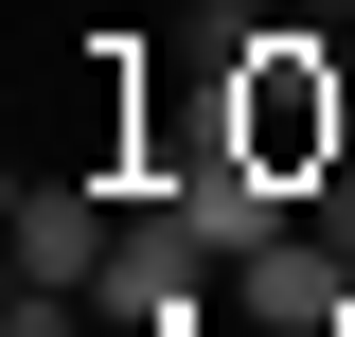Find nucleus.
<instances>
[{
	"label": "nucleus",
	"mask_w": 355,
	"mask_h": 337,
	"mask_svg": "<svg viewBox=\"0 0 355 337\" xmlns=\"http://www.w3.org/2000/svg\"><path fill=\"white\" fill-rule=\"evenodd\" d=\"M89 320L107 337H196L214 320V249H196L178 196H125V231H107V266H89Z\"/></svg>",
	"instance_id": "2"
},
{
	"label": "nucleus",
	"mask_w": 355,
	"mask_h": 337,
	"mask_svg": "<svg viewBox=\"0 0 355 337\" xmlns=\"http://www.w3.org/2000/svg\"><path fill=\"white\" fill-rule=\"evenodd\" d=\"M0 231H18V284H89L107 231H125V178H107V160H89V178H18Z\"/></svg>",
	"instance_id": "3"
},
{
	"label": "nucleus",
	"mask_w": 355,
	"mask_h": 337,
	"mask_svg": "<svg viewBox=\"0 0 355 337\" xmlns=\"http://www.w3.org/2000/svg\"><path fill=\"white\" fill-rule=\"evenodd\" d=\"M284 18H320V36H338V18H355V0H284Z\"/></svg>",
	"instance_id": "6"
},
{
	"label": "nucleus",
	"mask_w": 355,
	"mask_h": 337,
	"mask_svg": "<svg viewBox=\"0 0 355 337\" xmlns=\"http://www.w3.org/2000/svg\"><path fill=\"white\" fill-rule=\"evenodd\" d=\"M214 107H231V142H249L266 178H302V196L355 160V71H338L320 18H249V53L214 71Z\"/></svg>",
	"instance_id": "1"
},
{
	"label": "nucleus",
	"mask_w": 355,
	"mask_h": 337,
	"mask_svg": "<svg viewBox=\"0 0 355 337\" xmlns=\"http://www.w3.org/2000/svg\"><path fill=\"white\" fill-rule=\"evenodd\" d=\"M302 213H320V231H338V266H355V160H338V178H320V196H302Z\"/></svg>",
	"instance_id": "5"
},
{
	"label": "nucleus",
	"mask_w": 355,
	"mask_h": 337,
	"mask_svg": "<svg viewBox=\"0 0 355 337\" xmlns=\"http://www.w3.org/2000/svg\"><path fill=\"white\" fill-rule=\"evenodd\" d=\"M0 337H107V320H89V284H18V302H0Z\"/></svg>",
	"instance_id": "4"
}]
</instances>
